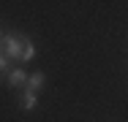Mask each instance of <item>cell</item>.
Here are the masks:
<instances>
[{"label": "cell", "mask_w": 128, "mask_h": 122, "mask_svg": "<svg viewBox=\"0 0 128 122\" xmlns=\"http://www.w3.org/2000/svg\"><path fill=\"white\" fill-rule=\"evenodd\" d=\"M44 84H46V76H44V73L38 71V73H30V76H27V84H25V90H30V92H38V90H41Z\"/></svg>", "instance_id": "cell-3"}, {"label": "cell", "mask_w": 128, "mask_h": 122, "mask_svg": "<svg viewBox=\"0 0 128 122\" xmlns=\"http://www.w3.org/2000/svg\"><path fill=\"white\" fill-rule=\"evenodd\" d=\"M36 57V46H33V41L30 38H25V49H22V62H30Z\"/></svg>", "instance_id": "cell-5"}, {"label": "cell", "mask_w": 128, "mask_h": 122, "mask_svg": "<svg viewBox=\"0 0 128 122\" xmlns=\"http://www.w3.org/2000/svg\"><path fill=\"white\" fill-rule=\"evenodd\" d=\"M27 76L30 73H25V68H11L8 71V87H14V90H25V84H27Z\"/></svg>", "instance_id": "cell-2"}, {"label": "cell", "mask_w": 128, "mask_h": 122, "mask_svg": "<svg viewBox=\"0 0 128 122\" xmlns=\"http://www.w3.org/2000/svg\"><path fill=\"white\" fill-rule=\"evenodd\" d=\"M11 71V60H8V54H6V52H0V76H3V73H8Z\"/></svg>", "instance_id": "cell-6"}, {"label": "cell", "mask_w": 128, "mask_h": 122, "mask_svg": "<svg viewBox=\"0 0 128 122\" xmlns=\"http://www.w3.org/2000/svg\"><path fill=\"white\" fill-rule=\"evenodd\" d=\"M25 38L27 35H19V33H6L3 38V52L8 54V60L14 62H22V49H25Z\"/></svg>", "instance_id": "cell-1"}, {"label": "cell", "mask_w": 128, "mask_h": 122, "mask_svg": "<svg viewBox=\"0 0 128 122\" xmlns=\"http://www.w3.org/2000/svg\"><path fill=\"white\" fill-rule=\"evenodd\" d=\"M3 38H6V33L0 30V52H3Z\"/></svg>", "instance_id": "cell-7"}, {"label": "cell", "mask_w": 128, "mask_h": 122, "mask_svg": "<svg viewBox=\"0 0 128 122\" xmlns=\"http://www.w3.org/2000/svg\"><path fill=\"white\" fill-rule=\"evenodd\" d=\"M36 103H38V98H36V92H30V90H25V92H22V100H19V106H22L25 111H33V109H36Z\"/></svg>", "instance_id": "cell-4"}]
</instances>
